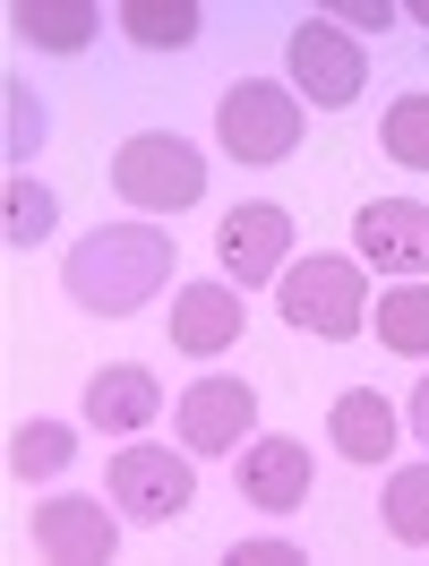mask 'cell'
<instances>
[{
	"instance_id": "obj_15",
	"label": "cell",
	"mask_w": 429,
	"mask_h": 566,
	"mask_svg": "<svg viewBox=\"0 0 429 566\" xmlns=\"http://www.w3.org/2000/svg\"><path fill=\"white\" fill-rule=\"evenodd\" d=\"M369 326H378V344H387V353H412V360H429V275H404V283H387V292L369 301Z\"/></svg>"
},
{
	"instance_id": "obj_8",
	"label": "cell",
	"mask_w": 429,
	"mask_h": 566,
	"mask_svg": "<svg viewBox=\"0 0 429 566\" xmlns=\"http://www.w3.org/2000/svg\"><path fill=\"white\" fill-rule=\"evenodd\" d=\"M223 275L232 283H284V258H292V214L266 207V198H250V207L223 214Z\"/></svg>"
},
{
	"instance_id": "obj_10",
	"label": "cell",
	"mask_w": 429,
	"mask_h": 566,
	"mask_svg": "<svg viewBox=\"0 0 429 566\" xmlns=\"http://www.w3.org/2000/svg\"><path fill=\"white\" fill-rule=\"evenodd\" d=\"M360 266H378V275H429V207L369 198L360 207Z\"/></svg>"
},
{
	"instance_id": "obj_17",
	"label": "cell",
	"mask_w": 429,
	"mask_h": 566,
	"mask_svg": "<svg viewBox=\"0 0 429 566\" xmlns=\"http://www.w3.org/2000/svg\"><path fill=\"white\" fill-rule=\"evenodd\" d=\"M198 0H129L121 9V35L138 43V52H180V43H198Z\"/></svg>"
},
{
	"instance_id": "obj_22",
	"label": "cell",
	"mask_w": 429,
	"mask_h": 566,
	"mask_svg": "<svg viewBox=\"0 0 429 566\" xmlns=\"http://www.w3.org/2000/svg\"><path fill=\"white\" fill-rule=\"evenodd\" d=\"M35 138H43V104L27 86H9V155H35Z\"/></svg>"
},
{
	"instance_id": "obj_7",
	"label": "cell",
	"mask_w": 429,
	"mask_h": 566,
	"mask_svg": "<svg viewBox=\"0 0 429 566\" xmlns=\"http://www.w3.org/2000/svg\"><path fill=\"white\" fill-rule=\"evenodd\" d=\"M180 447L189 455H223V447H250V421H258V387L250 378H198L180 387Z\"/></svg>"
},
{
	"instance_id": "obj_4",
	"label": "cell",
	"mask_w": 429,
	"mask_h": 566,
	"mask_svg": "<svg viewBox=\"0 0 429 566\" xmlns=\"http://www.w3.org/2000/svg\"><path fill=\"white\" fill-rule=\"evenodd\" d=\"M112 189H121L138 214H180V207L207 198V155L180 146L172 129H146V138H129L112 155Z\"/></svg>"
},
{
	"instance_id": "obj_26",
	"label": "cell",
	"mask_w": 429,
	"mask_h": 566,
	"mask_svg": "<svg viewBox=\"0 0 429 566\" xmlns=\"http://www.w3.org/2000/svg\"><path fill=\"white\" fill-rule=\"evenodd\" d=\"M412 18H421V27H429V0H421V9H412Z\"/></svg>"
},
{
	"instance_id": "obj_20",
	"label": "cell",
	"mask_w": 429,
	"mask_h": 566,
	"mask_svg": "<svg viewBox=\"0 0 429 566\" xmlns=\"http://www.w3.org/2000/svg\"><path fill=\"white\" fill-rule=\"evenodd\" d=\"M387 532L412 541V549H429V463H404L387 481Z\"/></svg>"
},
{
	"instance_id": "obj_18",
	"label": "cell",
	"mask_w": 429,
	"mask_h": 566,
	"mask_svg": "<svg viewBox=\"0 0 429 566\" xmlns=\"http://www.w3.org/2000/svg\"><path fill=\"white\" fill-rule=\"evenodd\" d=\"M70 455H77L70 421H18V438H9V472H18V481H52Z\"/></svg>"
},
{
	"instance_id": "obj_11",
	"label": "cell",
	"mask_w": 429,
	"mask_h": 566,
	"mask_svg": "<svg viewBox=\"0 0 429 566\" xmlns=\"http://www.w3.org/2000/svg\"><path fill=\"white\" fill-rule=\"evenodd\" d=\"M241 326H250V301H241V283H180L172 292V344L180 353H232L241 344Z\"/></svg>"
},
{
	"instance_id": "obj_19",
	"label": "cell",
	"mask_w": 429,
	"mask_h": 566,
	"mask_svg": "<svg viewBox=\"0 0 429 566\" xmlns=\"http://www.w3.org/2000/svg\"><path fill=\"white\" fill-rule=\"evenodd\" d=\"M378 146L404 172H429V95H395L387 120H378Z\"/></svg>"
},
{
	"instance_id": "obj_25",
	"label": "cell",
	"mask_w": 429,
	"mask_h": 566,
	"mask_svg": "<svg viewBox=\"0 0 429 566\" xmlns=\"http://www.w3.org/2000/svg\"><path fill=\"white\" fill-rule=\"evenodd\" d=\"M412 429H421V438H429V378H421V387H412Z\"/></svg>"
},
{
	"instance_id": "obj_13",
	"label": "cell",
	"mask_w": 429,
	"mask_h": 566,
	"mask_svg": "<svg viewBox=\"0 0 429 566\" xmlns=\"http://www.w3.org/2000/svg\"><path fill=\"white\" fill-rule=\"evenodd\" d=\"M155 412H164V387H155V369H138V360H112V369L86 378V429L129 438V429H146Z\"/></svg>"
},
{
	"instance_id": "obj_1",
	"label": "cell",
	"mask_w": 429,
	"mask_h": 566,
	"mask_svg": "<svg viewBox=\"0 0 429 566\" xmlns=\"http://www.w3.org/2000/svg\"><path fill=\"white\" fill-rule=\"evenodd\" d=\"M61 283L86 318H129L155 301V283H172V232L164 223H104L70 249Z\"/></svg>"
},
{
	"instance_id": "obj_6",
	"label": "cell",
	"mask_w": 429,
	"mask_h": 566,
	"mask_svg": "<svg viewBox=\"0 0 429 566\" xmlns=\"http://www.w3.org/2000/svg\"><path fill=\"white\" fill-rule=\"evenodd\" d=\"M360 35H344L335 18H310V27H292V95H310V104H360Z\"/></svg>"
},
{
	"instance_id": "obj_16",
	"label": "cell",
	"mask_w": 429,
	"mask_h": 566,
	"mask_svg": "<svg viewBox=\"0 0 429 566\" xmlns=\"http://www.w3.org/2000/svg\"><path fill=\"white\" fill-rule=\"evenodd\" d=\"M9 27L35 43V52H86L104 18H95L86 0H18V9H9Z\"/></svg>"
},
{
	"instance_id": "obj_12",
	"label": "cell",
	"mask_w": 429,
	"mask_h": 566,
	"mask_svg": "<svg viewBox=\"0 0 429 566\" xmlns=\"http://www.w3.org/2000/svg\"><path fill=\"white\" fill-rule=\"evenodd\" d=\"M232 481H241V497H250V506L292 515V506L310 497V447H301V438H250Z\"/></svg>"
},
{
	"instance_id": "obj_14",
	"label": "cell",
	"mask_w": 429,
	"mask_h": 566,
	"mask_svg": "<svg viewBox=\"0 0 429 566\" xmlns=\"http://www.w3.org/2000/svg\"><path fill=\"white\" fill-rule=\"evenodd\" d=\"M326 429H335V447H344L353 463H387L404 421H395V403L378 387H353V395H335V421H326Z\"/></svg>"
},
{
	"instance_id": "obj_5",
	"label": "cell",
	"mask_w": 429,
	"mask_h": 566,
	"mask_svg": "<svg viewBox=\"0 0 429 566\" xmlns=\"http://www.w3.org/2000/svg\"><path fill=\"white\" fill-rule=\"evenodd\" d=\"M104 490L129 524H172V515H189L198 481H189V455H172V447H121L104 463Z\"/></svg>"
},
{
	"instance_id": "obj_2",
	"label": "cell",
	"mask_w": 429,
	"mask_h": 566,
	"mask_svg": "<svg viewBox=\"0 0 429 566\" xmlns=\"http://www.w3.org/2000/svg\"><path fill=\"white\" fill-rule=\"evenodd\" d=\"M301 95L292 86H275V77H241V86H223V104H214V138H223V155L232 164H250V172H266V164H284L292 146H301Z\"/></svg>"
},
{
	"instance_id": "obj_24",
	"label": "cell",
	"mask_w": 429,
	"mask_h": 566,
	"mask_svg": "<svg viewBox=\"0 0 429 566\" xmlns=\"http://www.w3.org/2000/svg\"><path fill=\"white\" fill-rule=\"evenodd\" d=\"M223 566H301V549H292V541H232Z\"/></svg>"
},
{
	"instance_id": "obj_23",
	"label": "cell",
	"mask_w": 429,
	"mask_h": 566,
	"mask_svg": "<svg viewBox=\"0 0 429 566\" xmlns=\"http://www.w3.org/2000/svg\"><path fill=\"white\" fill-rule=\"evenodd\" d=\"M326 9H335V27H344V35H378V27L395 18L387 0H326Z\"/></svg>"
},
{
	"instance_id": "obj_9",
	"label": "cell",
	"mask_w": 429,
	"mask_h": 566,
	"mask_svg": "<svg viewBox=\"0 0 429 566\" xmlns=\"http://www.w3.org/2000/svg\"><path fill=\"white\" fill-rule=\"evenodd\" d=\"M27 532H35L43 558L95 566V558H112V549H121V506H95V497H43Z\"/></svg>"
},
{
	"instance_id": "obj_21",
	"label": "cell",
	"mask_w": 429,
	"mask_h": 566,
	"mask_svg": "<svg viewBox=\"0 0 429 566\" xmlns=\"http://www.w3.org/2000/svg\"><path fill=\"white\" fill-rule=\"evenodd\" d=\"M9 249H35V241H52V223H61V198L43 189V180H9Z\"/></svg>"
},
{
	"instance_id": "obj_3",
	"label": "cell",
	"mask_w": 429,
	"mask_h": 566,
	"mask_svg": "<svg viewBox=\"0 0 429 566\" xmlns=\"http://www.w3.org/2000/svg\"><path fill=\"white\" fill-rule=\"evenodd\" d=\"M275 301H284V326H301V335H326V344L360 335V318H369L360 258H335V249H318V258H292V275L275 283Z\"/></svg>"
}]
</instances>
